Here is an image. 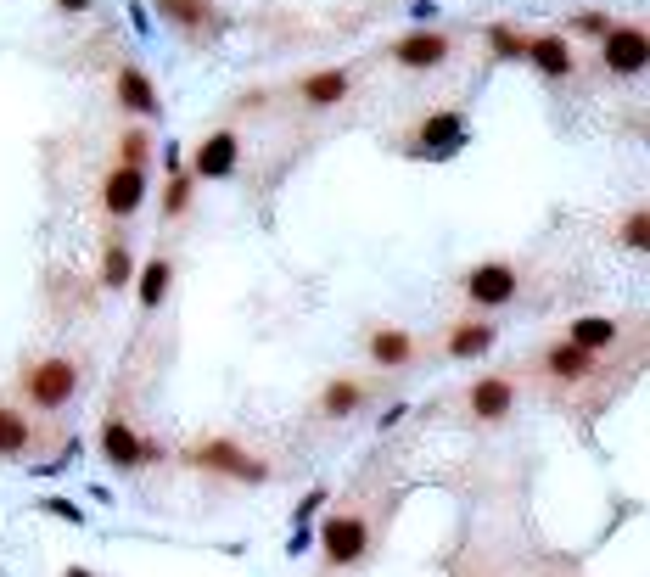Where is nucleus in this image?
Instances as JSON below:
<instances>
[{"instance_id": "obj_19", "label": "nucleus", "mask_w": 650, "mask_h": 577, "mask_svg": "<svg viewBox=\"0 0 650 577\" xmlns=\"http://www.w3.org/2000/svg\"><path fill=\"white\" fill-rule=\"evenodd\" d=\"M359 404H365V387H359V381H331V387H325V398H320V409L331 415V421L354 415Z\"/></svg>"}, {"instance_id": "obj_15", "label": "nucleus", "mask_w": 650, "mask_h": 577, "mask_svg": "<svg viewBox=\"0 0 650 577\" xmlns=\"http://www.w3.org/2000/svg\"><path fill=\"white\" fill-rule=\"evenodd\" d=\"M118 101H124L129 113H141V118H157V113H163V107H157L152 79H146L141 68H124V73H118Z\"/></svg>"}, {"instance_id": "obj_31", "label": "nucleus", "mask_w": 650, "mask_h": 577, "mask_svg": "<svg viewBox=\"0 0 650 577\" xmlns=\"http://www.w3.org/2000/svg\"><path fill=\"white\" fill-rule=\"evenodd\" d=\"M68 577H85V572H68Z\"/></svg>"}, {"instance_id": "obj_1", "label": "nucleus", "mask_w": 650, "mask_h": 577, "mask_svg": "<svg viewBox=\"0 0 650 577\" xmlns=\"http://www.w3.org/2000/svg\"><path fill=\"white\" fill-rule=\"evenodd\" d=\"M23 393H29L34 409H62L73 393H79V365L62 359V353H51V359H40V365L23 370Z\"/></svg>"}, {"instance_id": "obj_2", "label": "nucleus", "mask_w": 650, "mask_h": 577, "mask_svg": "<svg viewBox=\"0 0 650 577\" xmlns=\"http://www.w3.org/2000/svg\"><path fill=\"white\" fill-rule=\"evenodd\" d=\"M191 465H202V471H213V477L264 482V460H253L247 449H236V443H225V437H213V443H202V449L191 454Z\"/></svg>"}, {"instance_id": "obj_11", "label": "nucleus", "mask_w": 650, "mask_h": 577, "mask_svg": "<svg viewBox=\"0 0 650 577\" xmlns=\"http://www.w3.org/2000/svg\"><path fill=\"white\" fill-rule=\"evenodd\" d=\"M370 359H376L382 370L410 365V359H415V337H410V331H393V325H376V331H370Z\"/></svg>"}, {"instance_id": "obj_21", "label": "nucleus", "mask_w": 650, "mask_h": 577, "mask_svg": "<svg viewBox=\"0 0 650 577\" xmlns=\"http://www.w3.org/2000/svg\"><path fill=\"white\" fill-rule=\"evenodd\" d=\"M34 443V426L17 415V409H6L0 404V454H23Z\"/></svg>"}, {"instance_id": "obj_10", "label": "nucleus", "mask_w": 650, "mask_h": 577, "mask_svg": "<svg viewBox=\"0 0 650 577\" xmlns=\"http://www.w3.org/2000/svg\"><path fill=\"white\" fill-rule=\"evenodd\" d=\"M466 404H471L477 421H505L510 404H516V381H510V376H482L477 387H471Z\"/></svg>"}, {"instance_id": "obj_5", "label": "nucleus", "mask_w": 650, "mask_h": 577, "mask_svg": "<svg viewBox=\"0 0 650 577\" xmlns=\"http://www.w3.org/2000/svg\"><path fill=\"white\" fill-rule=\"evenodd\" d=\"M146 202V174L129 169V163H118L107 180H101V208L113 213V219H129V213Z\"/></svg>"}, {"instance_id": "obj_12", "label": "nucleus", "mask_w": 650, "mask_h": 577, "mask_svg": "<svg viewBox=\"0 0 650 577\" xmlns=\"http://www.w3.org/2000/svg\"><path fill=\"white\" fill-rule=\"evenodd\" d=\"M527 57H533V68L544 73V79H566V73H572V45H566L561 34H538V40L527 45Z\"/></svg>"}, {"instance_id": "obj_24", "label": "nucleus", "mask_w": 650, "mask_h": 577, "mask_svg": "<svg viewBox=\"0 0 650 577\" xmlns=\"http://www.w3.org/2000/svg\"><path fill=\"white\" fill-rule=\"evenodd\" d=\"M185 202H191V174H169V202H163V213H185Z\"/></svg>"}, {"instance_id": "obj_18", "label": "nucleus", "mask_w": 650, "mask_h": 577, "mask_svg": "<svg viewBox=\"0 0 650 577\" xmlns=\"http://www.w3.org/2000/svg\"><path fill=\"white\" fill-rule=\"evenodd\" d=\"M303 96H309V107H337V101L348 96V73L342 68L309 73V79H303Z\"/></svg>"}, {"instance_id": "obj_6", "label": "nucleus", "mask_w": 650, "mask_h": 577, "mask_svg": "<svg viewBox=\"0 0 650 577\" xmlns=\"http://www.w3.org/2000/svg\"><path fill=\"white\" fill-rule=\"evenodd\" d=\"M101 454H107V465H118V471H135L152 449L135 437V426H129L124 415H107V421H101Z\"/></svg>"}, {"instance_id": "obj_23", "label": "nucleus", "mask_w": 650, "mask_h": 577, "mask_svg": "<svg viewBox=\"0 0 650 577\" xmlns=\"http://www.w3.org/2000/svg\"><path fill=\"white\" fill-rule=\"evenodd\" d=\"M101 281H107V286H129V253H124V241H113V247H107Z\"/></svg>"}, {"instance_id": "obj_9", "label": "nucleus", "mask_w": 650, "mask_h": 577, "mask_svg": "<svg viewBox=\"0 0 650 577\" xmlns=\"http://www.w3.org/2000/svg\"><path fill=\"white\" fill-rule=\"evenodd\" d=\"M236 163H241V141L230 129H219V135H208V141L197 146V163H191V169H197L202 180H225V174H236Z\"/></svg>"}, {"instance_id": "obj_22", "label": "nucleus", "mask_w": 650, "mask_h": 577, "mask_svg": "<svg viewBox=\"0 0 650 577\" xmlns=\"http://www.w3.org/2000/svg\"><path fill=\"white\" fill-rule=\"evenodd\" d=\"M157 12L169 17V23H180V29H202L213 17V6L208 0H157Z\"/></svg>"}, {"instance_id": "obj_8", "label": "nucleus", "mask_w": 650, "mask_h": 577, "mask_svg": "<svg viewBox=\"0 0 650 577\" xmlns=\"http://www.w3.org/2000/svg\"><path fill=\"white\" fill-rule=\"evenodd\" d=\"M393 57L404 62V68H415V73H426V68H443V62H449V34H438V29L404 34V40L393 45Z\"/></svg>"}, {"instance_id": "obj_16", "label": "nucleus", "mask_w": 650, "mask_h": 577, "mask_svg": "<svg viewBox=\"0 0 650 577\" xmlns=\"http://www.w3.org/2000/svg\"><path fill=\"white\" fill-rule=\"evenodd\" d=\"M460 135H466V118H460V113H438V118H426V124H421L415 146H421V152H449V146H460Z\"/></svg>"}, {"instance_id": "obj_29", "label": "nucleus", "mask_w": 650, "mask_h": 577, "mask_svg": "<svg viewBox=\"0 0 650 577\" xmlns=\"http://www.w3.org/2000/svg\"><path fill=\"white\" fill-rule=\"evenodd\" d=\"M488 40H494V51H522V40H516V34H510V29H494V34H488Z\"/></svg>"}, {"instance_id": "obj_26", "label": "nucleus", "mask_w": 650, "mask_h": 577, "mask_svg": "<svg viewBox=\"0 0 650 577\" xmlns=\"http://www.w3.org/2000/svg\"><path fill=\"white\" fill-rule=\"evenodd\" d=\"M645 230H650L645 208H634V213H628V225H622V241H628V247H645Z\"/></svg>"}, {"instance_id": "obj_20", "label": "nucleus", "mask_w": 650, "mask_h": 577, "mask_svg": "<svg viewBox=\"0 0 650 577\" xmlns=\"http://www.w3.org/2000/svg\"><path fill=\"white\" fill-rule=\"evenodd\" d=\"M169 281H174L169 258H152V264L141 269V309H157V303L169 297Z\"/></svg>"}, {"instance_id": "obj_3", "label": "nucleus", "mask_w": 650, "mask_h": 577, "mask_svg": "<svg viewBox=\"0 0 650 577\" xmlns=\"http://www.w3.org/2000/svg\"><path fill=\"white\" fill-rule=\"evenodd\" d=\"M320 544H325V561L331 566H354L359 555H365V544H370L365 516H331L325 521V533H320Z\"/></svg>"}, {"instance_id": "obj_25", "label": "nucleus", "mask_w": 650, "mask_h": 577, "mask_svg": "<svg viewBox=\"0 0 650 577\" xmlns=\"http://www.w3.org/2000/svg\"><path fill=\"white\" fill-rule=\"evenodd\" d=\"M146 152H152V141H146L141 129H129V135H124V163H129V169H141Z\"/></svg>"}, {"instance_id": "obj_7", "label": "nucleus", "mask_w": 650, "mask_h": 577, "mask_svg": "<svg viewBox=\"0 0 650 577\" xmlns=\"http://www.w3.org/2000/svg\"><path fill=\"white\" fill-rule=\"evenodd\" d=\"M650 57V40L639 23H628V29H606V51H600V62H606L611 73H639Z\"/></svg>"}, {"instance_id": "obj_17", "label": "nucleus", "mask_w": 650, "mask_h": 577, "mask_svg": "<svg viewBox=\"0 0 650 577\" xmlns=\"http://www.w3.org/2000/svg\"><path fill=\"white\" fill-rule=\"evenodd\" d=\"M544 370H550L555 381H583L594 370V353L572 348V342H555V348L544 353Z\"/></svg>"}, {"instance_id": "obj_4", "label": "nucleus", "mask_w": 650, "mask_h": 577, "mask_svg": "<svg viewBox=\"0 0 650 577\" xmlns=\"http://www.w3.org/2000/svg\"><path fill=\"white\" fill-rule=\"evenodd\" d=\"M466 297L477 309H505L510 297H516V269L510 264H477L466 275Z\"/></svg>"}, {"instance_id": "obj_13", "label": "nucleus", "mask_w": 650, "mask_h": 577, "mask_svg": "<svg viewBox=\"0 0 650 577\" xmlns=\"http://www.w3.org/2000/svg\"><path fill=\"white\" fill-rule=\"evenodd\" d=\"M494 325L488 320H466V325H454L449 331V342H443V348H449V359H482V353L494 348Z\"/></svg>"}, {"instance_id": "obj_28", "label": "nucleus", "mask_w": 650, "mask_h": 577, "mask_svg": "<svg viewBox=\"0 0 650 577\" xmlns=\"http://www.w3.org/2000/svg\"><path fill=\"white\" fill-rule=\"evenodd\" d=\"M572 23H578L583 34H606V17L600 12H583V17H572Z\"/></svg>"}, {"instance_id": "obj_14", "label": "nucleus", "mask_w": 650, "mask_h": 577, "mask_svg": "<svg viewBox=\"0 0 650 577\" xmlns=\"http://www.w3.org/2000/svg\"><path fill=\"white\" fill-rule=\"evenodd\" d=\"M566 342H572V348H583V353H600V348H611V342H617V320H606V314H583V320L566 325Z\"/></svg>"}, {"instance_id": "obj_30", "label": "nucleus", "mask_w": 650, "mask_h": 577, "mask_svg": "<svg viewBox=\"0 0 650 577\" xmlns=\"http://www.w3.org/2000/svg\"><path fill=\"white\" fill-rule=\"evenodd\" d=\"M62 12H90V6H96V0H57Z\"/></svg>"}, {"instance_id": "obj_27", "label": "nucleus", "mask_w": 650, "mask_h": 577, "mask_svg": "<svg viewBox=\"0 0 650 577\" xmlns=\"http://www.w3.org/2000/svg\"><path fill=\"white\" fill-rule=\"evenodd\" d=\"M45 510H51V516H62V521H85V510L68 505V499H45Z\"/></svg>"}]
</instances>
